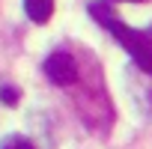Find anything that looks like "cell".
Returning <instances> with one entry per match:
<instances>
[{
	"mask_svg": "<svg viewBox=\"0 0 152 149\" xmlns=\"http://www.w3.org/2000/svg\"><path fill=\"white\" fill-rule=\"evenodd\" d=\"M48 81L54 87H75L81 78V69H78V60H75L69 51H51L42 63Z\"/></svg>",
	"mask_w": 152,
	"mask_h": 149,
	"instance_id": "7a4b0ae2",
	"label": "cell"
},
{
	"mask_svg": "<svg viewBox=\"0 0 152 149\" xmlns=\"http://www.w3.org/2000/svg\"><path fill=\"white\" fill-rule=\"evenodd\" d=\"M143 107H146V113H149V116H152V87H149V90H146V104H143Z\"/></svg>",
	"mask_w": 152,
	"mask_h": 149,
	"instance_id": "8992f818",
	"label": "cell"
},
{
	"mask_svg": "<svg viewBox=\"0 0 152 149\" xmlns=\"http://www.w3.org/2000/svg\"><path fill=\"white\" fill-rule=\"evenodd\" d=\"M24 12L33 24H48L54 15V0H24Z\"/></svg>",
	"mask_w": 152,
	"mask_h": 149,
	"instance_id": "3957f363",
	"label": "cell"
},
{
	"mask_svg": "<svg viewBox=\"0 0 152 149\" xmlns=\"http://www.w3.org/2000/svg\"><path fill=\"white\" fill-rule=\"evenodd\" d=\"M113 3H116V0H113ZM128 3H134V0H128Z\"/></svg>",
	"mask_w": 152,
	"mask_h": 149,
	"instance_id": "52a82bcc",
	"label": "cell"
},
{
	"mask_svg": "<svg viewBox=\"0 0 152 149\" xmlns=\"http://www.w3.org/2000/svg\"><path fill=\"white\" fill-rule=\"evenodd\" d=\"M0 99H3L6 104H15V102H18V90H12V87H0Z\"/></svg>",
	"mask_w": 152,
	"mask_h": 149,
	"instance_id": "5b68a950",
	"label": "cell"
},
{
	"mask_svg": "<svg viewBox=\"0 0 152 149\" xmlns=\"http://www.w3.org/2000/svg\"><path fill=\"white\" fill-rule=\"evenodd\" d=\"M0 149H36L27 137H21V134H9L3 143H0Z\"/></svg>",
	"mask_w": 152,
	"mask_h": 149,
	"instance_id": "277c9868",
	"label": "cell"
},
{
	"mask_svg": "<svg viewBox=\"0 0 152 149\" xmlns=\"http://www.w3.org/2000/svg\"><path fill=\"white\" fill-rule=\"evenodd\" d=\"M104 30H107V33H110V36L128 51V57L134 60V66L152 78V36L143 33V30H131V27H125L119 18H110V21L104 24Z\"/></svg>",
	"mask_w": 152,
	"mask_h": 149,
	"instance_id": "6da1fadb",
	"label": "cell"
},
{
	"mask_svg": "<svg viewBox=\"0 0 152 149\" xmlns=\"http://www.w3.org/2000/svg\"><path fill=\"white\" fill-rule=\"evenodd\" d=\"M149 36H152V30H149Z\"/></svg>",
	"mask_w": 152,
	"mask_h": 149,
	"instance_id": "ba28073f",
	"label": "cell"
}]
</instances>
